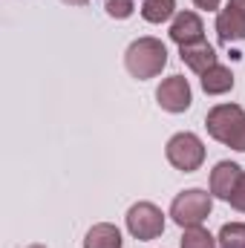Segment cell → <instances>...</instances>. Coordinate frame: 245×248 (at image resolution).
I'll list each match as a JSON object with an SVG mask.
<instances>
[{"mask_svg":"<svg viewBox=\"0 0 245 248\" xmlns=\"http://www.w3.org/2000/svg\"><path fill=\"white\" fill-rule=\"evenodd\" d=\"M124 66L133 78L147 81L162 75V69L168 66V46L159 38H138L127 46L124 52Z\"/></svg>","mask_w":245,"mask_h":248,"instance_id":"1","label":"cell"},{"mask_svg":"<svg viewBox=\"0 0 245 248\" xmlns=\"http://www.w3.org/2000/svg\"><path fill=\"white\" fill-rule=\"evenodd\" d=\"M214 211V193L202 190V187H190L182 190L173 205H170V219L179 225V228H193V225H202Z\"/></svg>","mask_w":245,"mask_h":248,"instance_id":"2","label":"cell"},{"mask_svg":"<svg viewBox=\"0 0 245 248\" xmlns=\"http://www.w3.org/2000/svg\"><path fill=\"white\" fill-rule=\"evenodd\" d=\"M165 153H168V162L176 170H182V173L199 170L202 162H205V144H202V139L196 133H176V136H170Z\"/></svg>","mask_w":245,"mask_h":248,"instance_id":"3","label":"cell"},{"mask_svg":"<svg viewBox=\"0 0 245 248\" xmlns=\"http://www.w3.org/2000/svg\"><path fill=\"white\" fill-rule=\"evenodd\" d=\"M127 231L136 237V240H156L162 237L165 231V214L162 208H156L153 202H136L130 211H127Z\"/></svg>","mask_w":245,"mask_h":248,"instance_id":"4","label":"cell"},{"mask_svg":"<svg viewBox=\"0 0 245 248\" xmlns=\"http://www.w3.org/2000/svg\"><path fill=\"white\" fill-rule=\"evenodd\" d=\"M245 122V110L240 104H216L208 116H205V127L211 133V139L228 144L231 136L240 130V124Z\"/></svg>","mask_w":245,"mask_h":248,"instance_id":"5","label":"cell"},{"mask_svg":"<svg viewBox=\"0 0 245 248\" xmlns=\"http://www.w3.org/2000/svg\"><path fill=\"white\" fill-rule=\"evenodd\" d=\"M156 101L165 113H184L193 101V93H190V84L184 75H170L159 84L156 90Z\"/></svg>","mask_w":245,"mask_h":248,"instance_id":"6","label":"cell"},{"mask_svg":"<svg viewBox=\"0 0 245 248\" xmlns=\"http://www.w3.org/2000/svg\"><path fill=\"white\" fill-rule=\"evenodd\" d=\"M170 41L179 44V46H187V44H199L205 41V23L196 12H179L170 23Z\"/></svg>","mask_w":245,"mask_h":248,"instance_id":"7","label":"cell"},{"mask_svg":"<svg viewBox=\"0 0 245 248\" xmlns=\"http://www.w3.org/2000/svg\"><path fill=\"white\" fill-rule=\"evenodd\" d=\"M240 179H243V170H240L237 162H219V165L211 170V193H214L216 199H225V202H228L231 193L240 185Z\"/></svg>","mask_w":245,"mask_h":248,"instance_id":"8","label":"cell"},{"mask_svg":"<svg viewBox=\"0 0 245 248\" xmlns=\"http://www.w3.org/2000/svg\"><path fill=\"white\" fill-rule=\"evenodd\" d=\"M216 35L222 44H234L245 41V12L237 9L234 3H228L219 15H216Z\"/></svg>","mask_w":245,"mask_h":248,"instance_id":"9","label":"cell"},{"mask_svg":"<svg viewBox=\"0 0 245 248\" xmlns=\"http://www.w3.org/2000/svg\"><path fill=\"white\" fill-rule=\"evenodd\" d=\"M179 55H182V63L193 72H208L214 63H216V52L208 41H199V44H187V46H179Z\"/></svg>","mask_w":245,"mask_h":248,"instance_id":"10","label":"cell"},{"mask_svg":"<svg viewBox=\"0 0 245 248\" xmlns=\"http://www.w3.org/2000/svg\"><path fill=\"white\" fill-rule=\"evenodd\" d=\"M199 81H202L205 95H225V93L234 90V72L228 66H222V63H214L208 72H202Z\"/></svg>","mask_w":245,"mask_h":248,"instance_id":"11","label":"cell"},{"mask_svg":"<svg viewBox=\"0 0 245 248\" xmlns=\"http://www.w3.org/2000/svg\"><path fill=\"white\" fill-rule=\"evenodd\" d=\"M84 248H122V231L110 222H98L87 231Z\"/></svg>","mask_w":245,"mask_h":248,"instance_id":"12","label":"cell"},{"mask_svg":"<svg viewBox=\"0 0 245 248\" xmlns=\"http://www.w3.org/2000/svg\"><path fill=\"white\" fill-rule=\"evenodd\" d=\"M176 15V0H141V17L147 23H165Z\"/></svg>","mask_w":245,"mask_h":248,"instance_id":"13","label":"cell"},{"mask_svg":"<svg viewBox=\"0 0 245 248\" xmlns=\"http://www.w3.org/2000/svg\"><path fill=\"white\" fill-rule=\"evenodd\" d=\"M219 243L211 237V231L208 228H202V225H193V228H184L182 234V248H216Z\"/></svg>","mask_w":245,"mask_h":248,"instance_id":"14","label":"cell"},{"mask_svg":"<svg viewBox=\"0 0 245 248\" xmlns=\"http://www.w3.org/2000/svg\"><path fill=\"white\" fill-rule=\"evenodd\" d=\"M216 240L219 248H245V222H225Z\"/></svg>","mask_w":245,"mask_h":248,"instance_id":"15","label":"cell"},{"mask_svg":"<svg viewBox=\"0 0 245 248\" xmlns=\"http://www.w3.org/2000/svg\"><path fill=\"white\" fill-rule=\"evenodd\" d=\"M104 9H107V15L110 17H130L133 15V0H104Z\"/></svg>","mask_w":245,"mask_h":248,"instance_id":"16","label":"cell"},{"mask_svg":"<svg viewBox=\"0 0 245 248\" xmlns=\"http://www.w3.org/2000/svg\"><path fill=\"white\" fill-rule=\"evenodd\" d=\"M231 208L234 211H240V214H245V173H243V179H240V185H237V190L231 193Z\"/></svg>","mask_w":245,"mask_h":248,"instance_id":"17","label":"cell"},{"mask_svg":"<svg viewBox=\"0 0 245 248\" xmlns=\"http://www.w3.org/2000/svg\"><path fill=\"white\" fill-rule=\"evenodd\" d=\"M228 147H231V150H240V153H245V122L240 124V130H237V133L231 136Z\"/></svg>","mask_w":245,"mask_h":248,"instance_id":"18","label":"cell"},{"mask_svg":"<svg viewBox=\"0 0 245 248\" xmlns=\"http://www.w3.org/2000/svg\"><path fill=\"white\" fill-rule=\"evenodd\" d=\"M199 9H205V12H214V9H219V3L222 0H193Z\"/></svg>","mask_w":245,"mask_h":248,"instance_id":"19","label":"cell"},{"mask_svg":"<svg viewBox=\"0 0 245 248\" xmlns=\"http://www.w3.org/2000/svg\"><path fill=\"white\" fill-rule=\"evenodd\" d=\"M61 3H66V6H87L90 0H61Z\"/></svg>","mask_w":245,"mask_h":248,"instance_id":"20","label":"cell"},{"mask_svg":"<svg viewBox=\"0 0 245 248\" xmlns=\"http://www.w3.org/2000/svg\"><path fill=\"white\" fill-rule=\"evenodd\" d=\"M231 3H234L237 9H243V12H245V0H231Z\"/></svg>","mask_w":245,"mask_h":248,"instance_id":"21","label":"cell"},{"mask_svg":"<svg viewBox=\"0 0 245 248\" xmlns=\"http://www.w3.org/2000/svg\"><path fill=\"white\" fill-rule=\"evenodd\" d=\"M29 248H46V246H41V243H35V246H29Z\"/></svg>","mask_w":245,"mask_h":248,"instance_id":"22","label":"cell"}]
</instances>
